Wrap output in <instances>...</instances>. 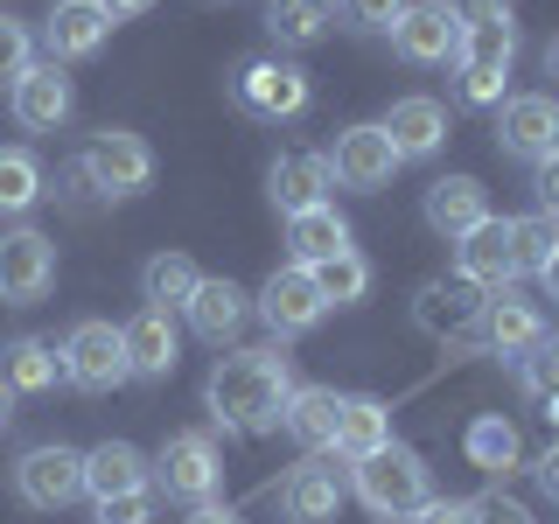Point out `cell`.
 <instances>
[{
  "label": "cell",
  "instance_id": "31",
  "mask_svg": "<svg viewBox=\"0 0 559 524\" xmlns=\"http://www.w3.org/2000/svg\"><path fill=\"white\" fill-rule=\"evenodd\" d=\"M197 259L189 252H154L147 266H140V301L147 308H182L189 294H197Z\"/></svg>",
  "mask_w": 559,
  "mask_h": 524
},
{
  "label": "cell",
  "instance_id": "16",
  "mask_svg": "<svg viewBox=\"0 0 559 524\" xmlns=\"http://www.w3.org/2000/svg\"><path fill=\"white\" fill-rule=\"evenodd\" d=\"M238 105L252 119H301L308 112V70L294 63H245L238 70Z\"/></svg>",
  "mask_w": 559,
  "mask_h": 524
},
{
  "label": "cell",
  "instance_id": "2",
  "mask_svg": "<svg viewBox=\"0 0 559 524\" xmlns=\"http://www.w3.org/2000/svg\"><path fill=\"white\" fill-rule=\"evenodd\" d=\"M349 489H357V503L371 517L384 524H406L419 503L433 497V476H427V462H419L413 448H378V454H364V462H349Z\"/></svg>",
  "mask_w": 559,
  "mask_h": 524
},
{
  "label": "cell",
  "instance_id": "32",
  "mask_svg": "<svg viewBox=\"0 0 559 524\" xmlns=\"http://www.w3.org/2000/svg\"><path fill=\"white\" fill-rule=\"evenodd\" d=\"M43 196H49L43 162L28 147H0V217H28Z\"/></svg>",
  "mask_w": 559,
  "mask_h": 524
},
{
  "label": "cell",
  "instance_id": "6",
  "mask_svg": "<svg viewBox=\"0 0 559 524\" xmlns=\"http://www.w3.org/2000/svg\"><path fill=\"white\" fill-rule=\"evenodd\" d=\"M49 287H57V238L28 231V224L0 231V301L35 308V301H49Z\"/></svg>",
  "mask_w": 559,
  "mask_h": 524
},
{
  "label": "cell",
  "instance_id": "8",
  "mask_svg": "<svg viewBox=\"0 0 559 524\" xmlns=\"http://www.w3.org/2000/svg\"><path fill=\"white\" fill-rule=\"evenodd\" d=\"M84 182L98 189V196H140V189L154 182V147L127 127H105L92 147H84Z\"/></svg>",
  "mask_w": 559,
  "mask_h": 524
},
{
  "label": "cell",
  "instance_id": "11",
  "mask_svg": "<svg viewBox=\"0 0 559 524\" xmlns=\"http://www.w3.org/2000/svg\"><path fill=\"white\" fill-rule=\"evenodd\" d=\"M497 147L538 168V162L559 147V98H552V92H518V98H503V105H497Z\"/></svg>",
  "mask_w": 559,
  "mask_h": 524
},
{
  "label": "cell",
  "instance_id": "25",
  "mask_svg": "<svg viewBox=\"0 0 559 524\" xmlns=\"http://www.w3.org/2000/svg\"><path fill=\"white\" fill-rule=\"evenodd\" d=\"M329 189H336V175H329V154H280V162L266 168V196L287 210H314L329 203Z\"/></svg>",
  "mask_w": 559,
  "mask_h": 524
},
{
  "label": "cell",
  "instance_id": "44",
  "mask_svg": "<svg viewBox=\"0 0 559 524\" xmlns=\"http://www.w3.org/2000/svg\"><path fill=\"white\" fill-rule=\"evenodd\" d=\"M532 476H538V489H546V497L559 503V441H552V448H546V454L532 462Z\"/></svg>",
  "mask_w": 559,
  "mask_h": 524
},
{
  "label": "cell",
  "instance_id": "23",
  "mask_svg": "<svg viewBox=\"0 0 559 524\" xmlns=\"http://www.w3.org/2000/svg\"><path fill=\"white\" fill-rule=\"evenodd\" d=\"M280 511H287V524H336V511H343V476L329 462H301L287 483H280Z\"/></svg>",
  "mask_w": 559,
  "mask_h": 524
},
{
  "label": "cell",
  "instance_id": "45",
  "mask_svg": "<svg viewBox=\"0 0 559 524\" xmlns=\"http://www.w3.org/2000/svg\"><path fill=\"white\" fill-rule=\"evenodd\" d=\"M182 524H245L238 511H224V503H197V511H189Z\"/></svg>",
  "mask_w": 559,
  "mask_h": 524
},
{
  "label": "cell",
  "instance_id": "41",
  "mask_svg": "<svg viewBox=\"0 0 559 524\" xmlns=\"http://www.w3.org/2000/svg\"><path fill=\"white\" fill-rule=\"evenodd\" d=\"M476 524H532V511L503 489H489V497H476Z\"/></svg>",
  "mask_w": 559,
  "mask_h": 524
},
{
  "label": "cell",
  "instance_id": "26",
  "mask_svg": "<svg viewBox=\"0 0 559 524\" xmlns=\"http://www.w3.org/2000/svg\"><path fill=\"white\" fill-rule=\"evenodd\" d=\"M336 419H343V392H329V384H294L280 427H287L308 454H322V448H336Z\"/></svg>",
  "mask_w": 559,
  "mask_h": 524
},
{
  "label": "cell",
  "instance_id": "28",
  "mask_svg": "<svg viewBox=\"0 0 559 524\" xmlns=\"http://www.w3.org/2000/svg\"><path fill=\"white\" fill-rule=\"evenodd\" d=\"M0 378H8V392H57L63 384V349L43 343V336H14L0 349Z\"/></svg>",
  "mask_w": 559,
  "mask_h": 524
},
{
  "label": "cell",
  "instance_id": "30",
  "mask_svg": "<svg viewBox=\"0 0 559 524\" xmlns=\"http://www.w3.org/2000/svg\"><path fill=\"white\" fill-rule=\"evenodd\" d=\"M266 28L287 49H314L336 28V0H266Z\"/></svg>",
  "mask_w": 559,
  "mask_h": 524
},
{
  "label": "cell",
  "instance_id": "48",
  "mask_svg": "<svg viewBox=\"0 0 559 524\" xmlns=\"http://www.w3.org/2000/svg\"><path fill=\"white\" fill-rule=\"evenodd\" d=\"M538 279H546V301H559V252L546 259V273H538Z\"/></svg>",
  "mask_w": 559,
  "mask_h": 524
},
{
  "label": "cell",
  "instance_id": "15",
  "mask_svg": "<svg viewBox=\"0 0 559 524\" xmlns=\"http://www.w3.org/2000/svg\"><path fill=\"white\" fill-rule=\"evenodd\" d=\"M259 314H266L273 336H308V329L329 314V301H322V287H314L308 266H280L266 287H259Z\"/></svg>",
  "mask_w": 559,
  "mask_h": 524
},
{
  "label": "cell",
  "instance_id": "12",
  "mask_svg": "<svg viewBox=\"0 0 559 524\" xmlns=\"http://www.w3.org/2000/svg\"><path fill=\"white\" fill-rule=\"evenodd\" d=\"M538 336H546V314L538 301H524V294H489L476 329L462 336V349H489V357H524Z\"/></svg>",
  "mask_w": 559,
  "mask_h": 524
},
{
  "label": "cell",
  "instance_id": "50",
  "mask_svg": "<svg viewBox=\"0 0 559 524\" xmlns=\"http://www.w3.org/2000/svg\"><path fill=\"white\" fill-rule=\"evenodd\" d=\"M546 70H552V78H559V43H552V49H546Z\"/></svg>",
  "mask_w": 559,
  "mask_h": 524
},
{
  "label": "cell",
  "instance_id": "43",
  "mask_svg": "<svg viewBox=\"0 0 559 524\" xmlns=\"http://www.w3.org/2000/svg\"><path fill=\"white\" fill-rule=\"evenodd\" d=\"M532 189H538V210H552V217H559V147L538 162V182Z\"/></svg>",
  "mask_w": 559,
  "mask_h": 524
},
{
  "label": "cell",
  "instance_id": "19",
  "mask_svg": "<svg viewBox=\"0 0 559 524\" xmlns=\"http://www.w3.org/2000/svg\"><path fill=\"white\" fill-rule=\"evenodd\" d=\"M384 133H392V154L399 162H427V154L448 147V105L441 98H392V112L378 119Z\"/></svg>",
  "mask_w": 559,
  "mask_h": 524
},
{
  "label": "cell",
  "instance_id": "20",
  "mask_svg": "<svg viewBox=\"0 0 559 524\" xmlns=\"http://www.w3.org/2000/svg\"><path fill=\"white\" fill-rule=\"evenodd\" d=\"M133 489H154V462L133 441H98L92 454H84V497L92 503L133 497Z\"/></svg>",
  "mask_w": 559,
  "mask_h": 524
},
{
  "label": "cell",
  "instance_id": "1",
  "mask_svg": "<svg viewBox=\"0 0 559 524\" xmlns=\"http://www.w3.org/2000/svg\"><path fill=\"white\" fill-rule=\"evenodd\" d=\"M287 398H294V371L280 349H231L203 378V406L224 433H273L287 419Z\"/></svg>",
  "mask_w": 559,
  "mask_h": 524
},
{
  "label": "cell",
  "instance_id": "24",
  "mask_svg": "<svg viewBox=\"0 0 559 524\" xmlns=\"http://www.w3.org/2000/svg\"><path fill=\"white\" fill-rule=\"evenodd\" d=\"M483 217H489V196L476 175H433L427 182V224L441 238H468Z\"/></svg>",
  "mask_w": 559,
  "mask_h": 524
},
{
  "label": "cell",
  "instance_id": "42",
  "mask_svg": "<svg viewBox=\"0 0 559 524\" xmlns=\"http://www.w3.org/2000/svg\"><path fill=\"white\" fill-rule=\"evenodd\" d=\"M462 28H489V22H511V0H448Z\"/></svg>",
  "mask_w": 559,
  "mask_h": 524
},
{
  "label": "cell",
  "instance_id": "33",
  "mask_svg": "<svg viewBox=\"0 0 559 524\" xmlns=\"http://www.w3.org/2000/svg\"><path fill=\"white\" fill-rule=\"evenodd\" d=\"M518 454H524V441H518V427H511L503 413L468 419V462H476L483 476H511V468H518Z\"/></svg>",
  "mask_w": 559,
  "mask_h": 524
},
{
  "label": "cell",
  "instance_id": "35",
  "mask_svg": "<svg viewBox=\"0 0 559 524\" xmlns=\"http://www.w3.org/2000/svg\"><path fill=\"white\" fill-rule=\"evenodd\" d=\"M511 252H518V273H546V259L559 252V217L552 210L511 217Z\"/></svg>",
  "mask_w": 559,
  "mask_h": 524
},
{
  "label": "cell",
  "instance_id": "4",
  "mask_svg": "<svg viewBox=\"0 0 559 524\" xmlns=\"http://www.w3.org/2000/svg\"><path fill=\"white\" fill-rule=\"evenodd\" d=\"M133 371H127V343H119V329L112 322H98V314H84L78 329L63 336V384H78V392H119Z\"/></svg>",
  "mask_w": 559,
  "mask_h": 524
},
{
  "label": "cell",
  "instance_id": "37",
  "mask_svg": "<svg viewBox=\"0 0 559 524\" xmlns=\"http://www.w3.org/2000/svg\"><path fill=\"white\" fill-rule=\"evenodd\" d=\"M28 63H35V35H28V22H8V14H0V84H14Z\"/></svg>",
  "mask_w": 559,
  "mask_h": 524
},
{
  "label": "cell",
  "instance_id": "21",
  "mask_svg": "<svg viewBox=\"0 0 559 524\" xmlns=\"http://www.w3.org/2000/svg\"><path fill=\"white\" fill-rule=\"evenodd\" d=\"M182 314H189V329H197V336L203 343H231L238 336V329H245V314H252V294H245L238 287V279H197V294H189V301H182Z\"/></svg>",
  "mask_w": 559,
  "mask_h": 524
},
{
  "label": "cell",
  "instance_id": "34",
  "mask_svg": "<svg viewBox=\"0 0 559 524\" xmlns=\"http://www.w3.org/2000/svg\"><path fill=\"white\" fill-rule=\"evenodd\" d=\"M314 273V287H322V301L329 308H349V301H364L371 294V259L349 245V252H336V259H322V266H308Z\"/></svg>",
  "mask_w": 559,
  "mask_h": 524
},
{
  "label": "cell",
  "instance_id": "3",
  "mask_svg": "<svg viewBox=\"0 0 559 524\" xmlns=\"http://www.w3.org/2000/svg\"><path fill=\"white\" fill-rule=\"evenodd\" d=\"M154 489H162L168 503H217L224 489V454L210 433H168V448L154 454Z\"/></svg>",
  "mask_w": 559,
  "mask_h": 524
},
{
  "label": "cell",
  "instance_id": "36",
  "mask_svg": "<svg viewBox=\"0 0 559 524\" xmlns=\"http://www.w3.org/2000/svg\"><path fill=\"white\" fill-rule=\"evenodd\" d=\"M524 392H532V398L559 392V336H538L532 349H524Z\"/></svg>",
  "mask_w": 559,
  "mask_h": 524
},
{
  "label": "cell",
  "instance_id": "7",
  "mask_svg": "<svg viewBox=\"0 0 559 524\" xmlns=\"http://www.w3.org/2000/svg\"><path fill=\"white\" fill-rule=\"evenodd\" d=\"M518 63V22H489L462 35V105H503V84H511Z\"/></svg>",
  "mask_w": 559,
  "mask_h": 524
},
{
  "label": "cell",
  "instance_id": "22",
  "mask_svg": "<svg viewBox=\"0 0 559 524\" xmlns=\"http://www.w3.org/2000/svg\"><path fill=\"white\" fill-rule=\"evenodd\" d=\"M119 343H127V371L133 378H168L182 364V336H175L168 308H140L133 322H119Z\"/></svg>",
  "mask_w": 559,
  "mask_h": 524
},
{
  "label": "cell",
  "instance_id": "18",
  "mask_svg": "<svg viewBox=\"0 0 559 524\" xmlns=\"http://www.w3.org/2000/svg\"><path fill=\"white\" fill-rule=\"evenodd\" d=\"M476 314H483V287H468L462 273H454V279H427L419 301H413V322L427 329V336H441V343H462L468 329H476Z\"/></svg>",
  "mask_w": 559,
  "mask_h": 524
},
{
  "label": "cell",
  "instance_id": "9",
  "mask_svg": "<svg viewBox=\"0 0 559 524\" xmlns=\"http://www.w3.org/2000/svg\"><path fill=\"white\" fill-rule=\"evenodd\" d=\"M406 168L392 154V133L378 127V119H364V127H343L336 133V154H329V175H336L343 189H357V196H378L392 175Z\"/></svg>",
  "mask_w": 559,
  "mask_h": 524
},
{
  "label": "cell",
  "instance_id": "27",
  "mask_svg": "<svg viewBox=\"0 0 559 524\" xmlns=\"http://www.w3.org/2000/svg\"><path fill=\"white\" fill-rule=\"evenodd\" d=\"M287 252H294V266H322V259L349 252V224L336 217V203L294 210V217H287Z\"/></svg>",
  "mask_w": 559,
  "mask_h": 524
},
{
  "label": "cell",
  "instance_id": "38",
  "mask_svg": "<svg viewBox=\"0 0 559 524\" xmlns=\"http://www.w3.org/2000/svg\"><path fill=\"white\" fill-rule=\"evenodd\" d=\"M406 524H476V497H427Z\"/></svg>",
  "mask_w": 559,
  "mask_h": 524
},
{
  "label": "cell",
  "instance_id": "13",
  "mask_svg": "<svg viewBox=\"0 0 559 524\" xmlns=\"http://www.w3.org/2000/svg\"><path fill=\"white\" fill-rule=\"evenodd\" d=\"M454 273L483 294H511L518 252H511V217H483L468 238H454Z\"/></svg>",
  "mask_w": 559,
  "mask_h": 524
},
{
  "label": "cell",
  "instance_id": "14",
  "mask_svg": "<svg viewBox=\"0 0 559 524\" xmlns=\"http://www.w3.org/2000/svg\"><path fill=\"white\" fill-rule=\"evenodd\" d=\"M119 22L98 8V0H57V8L43 14V49L49 63H84L105 49V35H112Z\"/></svg>",
  "mask_w": 559,
  "mask_h": 524
},
{
  "label": "cell",
  "instance_id": "29",
  "mask_svg": "<svg viewBox=\"0 0 559 524\" xmlns=\"http://www.w3.org/2000/svg\"><path fill=\"white\" fill-rule=\"evenodd\" d=\"M392 448V406L384 398H343V419H336V454L343 462H364V454Z\"/></svg>",
  "mask_w": 559,
  "mask_h": 524
},
{
  "label": "cell",
  "instance_id": "40",
  "mask_svg": "<svg viewBox=\"0 0 559 524\" xmlns=\"http://www.w3.org/2000/svg\"><path fill=\"white\" fill-rule=\"evenodd\" d=\"M154 517V489H133V497L98 503V524H147Z\"/></svg>",
  "mask_w": 559,
  "mask_h": 524
},
{
  "label": "cell",
  "instance_id": "39",
  "mask_svg": "<svg viewBox=\"0 0 559 524\" xmlns=\"http://www.w3.org/2000/svg\"><path fill=\"white\" fill-rule=\"evenodd\" d=\"M406 8H413V0H343L349 28H392V22H399Z\"/></svg>",
  "mask_w": 559,
  "mask_h": 524
},
{
  "label": "cell",
  "instance_id": "17",
  "mask_svg": "<svg viewBox=\"0 0 559 524\" xmlns=\"http://www.w3.org/2000/svg\"><path fill=\"white\" fill-rule=\"evenodd\" d=\"M8 105H14V119H22L28 133H57L70 119V105H78V92H70L63 63H28L22 78L8 84Z\"/></svg>",
  "mask_w": 559,
  "mask_h": 524
},
{
  "label": "cell",
  "instance_id": "49",
  "mask_svg": "<svg viewBox=\"0 0 559 524\" xmlns=\"http://www.w3.org/2000/svg\"><path fill=\"white\" fill-rule=\"evenodd\" d=\"M538 406H546V419H552V427H559V392H552V398H538Z\"/></svg>",
  "mask_w": 559,
  "mask_h": 524
},
{
  "label": "cell",
  "instance_id": "10",
  "mask_svg": "<svg viewBox=\"0 0 559 524\" xmlns=\"http://www.w3.org/2000/svg\"><path fill=\"white\" fill-rule=\"evenodd\" d=\"M462 22H454V8L448 0H419V8H406L392 22V49L406 63H419V70H433V63H462Z\"/></svg>",
  "mask_w": 559,
  "mask_h": 524
},
{
  "label": "cell",
  "instance_id": "46",
  "mask_svg": "<svg viewBox=\"0 0 559 524\" xmlns=\"http://www.w3.org/2000/svg\"><path fill=\"white\" fill-rule=\"evenodd\" d=\"M98 8H105V14H112V22H127V14H147V8H154V0H98Z\"/></svg>",
  "mask_w": 559,
  "mask_h": 524
},
{
  "label": "cell",
  "instance_id": "5",
  "mask_svg": "<svg viewBox=\"0 0 559 524\" xmlns=\"http://www.w3.org/2000/svg\"><path fill=\"white\" fill-rule=\"evenodd\" d=\"M14 497H22L28 511H70V503L84 497V454L63 448V441L28 448L22 462H14Z\"/></svg>",
  "mask_w": 559,
  "mask_h": 524
},
{
  "label": "cell",
  "instance_id": "47",
  "mask_svg": "<svg viewBox=\"0 0 559 524\" xmlns=\"http://www.w3.org/2000/svg\"><path fill=\"white\" fill-rule=\"evenodd\" d=\"M14 427V392H8V378H0V433Z\"/></svg>",
  "mask_w": 559,
  "mask_h": 524
}]
</instances>
